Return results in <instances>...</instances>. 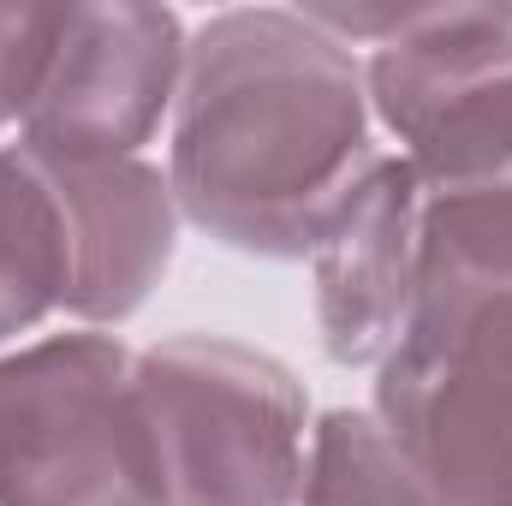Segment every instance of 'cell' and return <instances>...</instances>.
Here are the masks:
<instances>
[{
	"label": "cell",
	"instance_id": "obj_1",
	"mask_svg": "<svg viewBox=\"0 0 512 506\" xmlns=\"http://www.w3.org/2000/svg\"><path fill=\"white\" fill-rule=\"evenodd\" d=\"M358 48L304 6H227L191 30L167 120L179 215L215 245L298 262L376 167Z\"/></svg>",
	"mask_w": 512,
	"mask_h": 506
},
{
	"label": "cell",
	"instance_id": "obj_2",
	"mask_svg": "<svg viewBox=\"0 0 512 506\" xmlns=\"http://www.w3.org/2000/svg\"><path fill=\"white\" fill-rule=\"evenodd\" d=\"M304 12L370 48V114L423 191V274L512 280V6Z\"/></svg>",
	"mask_w": 512,
	"mask_h": 506
},
{
	"label": "cell",
	"instance_id": "obj_3",
	"mask_svg": "<svg viewBox=\"0 0 512 506\" xmlns=\"http://www.w3.org/2000/svg\"><path fill=\"white\" fill-rule=\"evenodd\" d=\"M370 411L441 506H512V280L423 274Z\"/></svg>",
	"mask_w": 512,
	"mask_h": 506
},
{
	"label": "cell",
	"instance_id": "obj_4",
	"mask_svg": "<svg viewBox=\"0 0 512 506\" xmlns=\"http://www.w3.org/2000/svg\"><path fill=\"white\" fill-rule=\"evenodd\" d=\"M0 506H167L120 334L72 328L0 352Z\"/></svg>",
	"mask_w": 512,
	"mask_h": 506
},
{
	"label": "cell",
	"instance_id": "obj_5",
	"mask_svg": "<svg viewBox=\"0 0 512 506\" xmlns=\"http://www.w3.org/2000/svg\"><path fill=\"white\" fill-rule=\"evenodd\" d=\"M137 399L167 506L298 501L316 417L280 358L221 334H167L137 352Z\"/></svg>",
	"mask_w": 512,
	"mask_h": 506
},
{
	"label": "cell",
	"instance_id": "obj_6",
	"mask_svg": "<svg viewBox=\"0 0 512 506\" xmlns=\"http://www.w3.org/2000/svg\"><path fill=\"white\" fill-rule=\"evenodd\" d=\"M191 30L173 6H66L54 54L18 120L36 161H126L173 120Z\"/></svg>",
	"mask_w": 512,
	"mask_h": 506
},
{
	"label": "cell",
	"instance_id": "obj_7",
	"mask_svg": "<svg viewBox=\"0 0 512 506\" xmlns=\"http://www.w3.org/2000/svg\"><path fill=\"white\" fill-rule=\"evenodd\" d=\"M423 280V191L399 149H382L334 227L310 251L316 334L346 370H376L399 346Z\"/></svg>",
	"mask_w": 512,
	"mask_h": 506
},
{
	"label": "cell",
	"instance_id": "obj_8",
	"mask_svg": "<svg viewBox=\"0 0 512 506\" xmlns=\"http://www.w3.org/2000/svg\"><path fill=\"white\" fill-rule=\"evenodd\" d=\"M36 161V155H30ZM66 233V316L114 328L149 304L179 251V197L167 167L126 161H36Z\"/></svg>",
	"mask_w": 512,
	"mask_h": 506
},
{
	"label": "cell",
	"instance_id": "obj_9",
	"mask_svg": "<svg viewBox=\"0 0 512 506\" xmlns=\"http://www.w3.org/2000/svg\"><path fill=\"white\" fill-rule=\"evenodd\" d=\"M66 304V233L42 167L0 143V352Z\"/></svg>",
	"mask_w": 512,
	"mask_h": 506
},
{
	"label": "cell",
	"instance_id": "obj_10",
	"mask_svg": "<svg viewBox=\"0 0 512 506\" xmlns=\"http://www.w3.org/2000/svg\"><path fill=\"white\" fill-rule=\"evenodd\" d=\"M292 506H441L417 477L405 447L382 429L376 411L334 405L310 423L304 483Z\"/></svg>",
	"mask_w": 512,
	"mask_h": 506
},
{
	"label": "cell",
	"instance_id": "obj_11",
	"mask_svg": "<svg viewBox=\"0 0 512 506\" xmlns=\"http://www.w3.org/2000/svg\"><path fill=\"white\" fill-rule=\"evenodd\" d=\"M66 6H0V131L18 126L54 54Z\"/></svg>",
	"mask_w": 512,
	"mask_h": 506
}]
</instances>
